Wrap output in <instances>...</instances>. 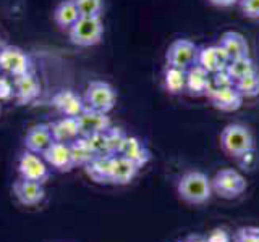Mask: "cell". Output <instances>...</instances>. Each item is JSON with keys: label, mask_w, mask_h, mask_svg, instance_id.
Here are the masks:
<instances>
[{"label": "cell", "mask_w": 259, "mask_h": 242, "mask_svg": "<svg viewBox=\"0 0 259 242\" xmlns=\"http://www.w3.org/2000/svg\"><path fill=\"white\" fill-rule=\"evenodd\" d=\"M221 147L232 158H240L245 153L254 150V136L245 125H227L221 133Z\"/></svg>", "instance_id": "2"}, {"label": "cell", "mask_w": 259, "mask_h": 242, "mask_svg": "<svg viewBox=\"0 0 259 242\" xmlns=\"http://www.w3.org/2000/svg\"><path fill=\"white\" fill-rule=\"evenodd\" d=\"M0 70L10 73L13 78L26 75L31 73V60L20 47L5 45L0 48Z\"/></svg>", "instance_id": "8"}, {"label": "cell", "mask_w": 259, "mask_h": 242, "mask_svg": "<svg viewBox=\"0 0 259 242\" xmlns=\"http://www.w3.org/2000/svg\"><path fill=\"white\" fill-rule=\"evenodd\" d=\"M13 97V84L5 78H0V100H7Z\"/></svg>", "instance_id": "35"}, {"label": "cell", "mask_w": 259, "mask_h": 242, "mask_svg": "<svg viewBox=\"0 0 259 242\" xmlns=\"http://www.w3.org/2000/svg\"><path fill=\"white\" fill-rule=\"evenodd\" d=\"M230 86H235V81L229 76V73H227L225 70L224 71H219V73H214V75L210 76V87H209V91H212V89L230 87Z\"/></svg>", "instance_id": "31"}, {"label": "cell", "mask_w": 259, "mask_h": 242, "mask_svg": "<svg viewBox=\"0 0 259 242\" xmlns=\"http://www.w3.org/2000/svg\"><path fill=\"white\" fill-rule=\"evenodd\" d=\"M241 13L251 20H259V0H240Z\"/></svg>", "instance_id": "32"}, {"label": "cell", "mask_w": 259, "mask_h": 242, "mask_svg": "<svg viewBox=\"0 0 259 242\" xmlns=\"http://www.w3.org/2000/svg\"><path fill=\"white\" fill-rule=\"evenodd\" d=\"M209 100L221 111H237L243 103V95L235 86L224 89H212L207 92Z\"/></svg>", "instance_id": "13"}, {"label": "cell", "mask_w": 259, "mask_h": 242, "mask_svg": "<svg viewBox=\"0 0 259 242\" xmlns=\"http://www.w3.org/2000/svg\"><path fill=\"white\" fill-rule=\"evenodd\" d=\"M40 92L39 81L32 76V73H26V75L15 76L13 79V97L20 105L31 103L36 100V97Z\"/></svg>", "instance_id": "15"}, {"label": "cell", "mask_w": 259, "mask_h": 242, "mask_svg": "<svg viewBox=\"0 0 259 242\" xmlns=\"http://www.w3.org/2000/svg\"><path fill=\"white\" fill-rule=\"evenodd\" d=\"M210 4L215 5V7H233L235 4H238L240 0H209Z\"/></svg>", "instance_id": "36"}, {"label": "cell", "mask_w": 259, "mask_h": 242, "mask_svg": "<svg viewBox=\"0 0 259 242\" xmlns=\"http://www.w3.org/2000/svg\"><path fill=\"white\" fill-rule=\"evenodd\" d=\"M75 4L78 7L79 16H101L102 8H104V0H75Z\"/></svg>", "instance_id": "29"}, {"label": "cell", "mask_w": 259, "mask_h": 242, "mask_svg": "<svg viewBox=\"0 0 259 242\" xmlns=\"http://www.w3.org/2000/svg\"><path fill=\"white\" fill-rule=\"evenodd\" d=\"M89 144H91V147L97 155H110L109 153V145H107V137H105V131L104 133H99V134H93L88 137Z\"/></svg>", "instance_id": "30"}, {"label": "cell", "mask_w": 259, "mask_h": 242, "mask_svg": "<svg viewBox=\"0 0 259 242\" xmlns=\"http://www.w3.org/2000/svg\"><path fill=\"white\" fill-rule=\"evenodd\" d=\"M188 242H194V240H188Z\"/></svg>", "instance_id": "37"}, {"label": "cell", "mask_w": 259, "mask_h": 242, "mask_svg": "<svg viewBox=\"0 0 259 242\" xmlns=\"http://www.w3.org/2000/svg\"><path fill=\"white\" fill-rule=\"evenodd\" d=\"M204 242H230V236L225 229H214L209 232V236L206 237Z\"/></svg>", "instance_id": "34"}, {"label": "cell", "mask_w": 259, "mask_h": 242, "mask_svg": "<svg viewBox=\"0 0 259 242\" xmlns=\"http://www.w3.org/2000/svg\"><path fill=\"white\" fill-rule=\"evenodd\" d=\"M198 45L190 39H177L168 45L165 52V60L168 67H175L180 70H188L198 63Z\"/></svg>", "instance_id": "6"}, {"label": "cell", "mask_w": 259, "mask_h": 242, "mask_svg": "<svg viewBox=\"0 0 259 242\" xmlns=\"http://www.w3.org/2000/svg\"><path fill=\"white\" fill-rule=\"evenodd\" d=\"M51 126L52 137L55 142H65L70 144L79 137V126H78V118L75 116H62L60 119L54 121Z\"/></svg>", "instance_id": "21"}, {"label": "cell", "mask_w": 259, "mask_h": 242, "mask_svg": "<svg viewBox=\"0 0 259 242\" xmlns=\"http://www.w3.org/2000/svg\"><path fill=\"white\" fill-rule=\"evenodd\" d=\"M70 150H71V158H73V165L75 166H86L89 161H91L96 153L91 147V144H89L88 137H83L79 136L76 137L75 141L70 142Z\"/></svg>", "instance_id": "24"}, {"label": "cell", "mask_w": 259, "mask_h": 242, "mask_svg": "<svg viewBox=\"0 0 259 242\" xmlns=\"http://www.w3.org/2000/svg\"><path fill=\"white\" fill-rule=\"evenodd\" d=\"M42 158L46 160V163L49 166L60 173H68L75 168V165H73V158H71L70 144H65V142L54 141L42 152Z\"/></svg>", "instance_id": "10"}, {"label": "cell", "mask_w": 259, "mask_h": 242, "mask_svg": "<svg viewBox=\"0 0 259 242\" xmlns=\"http://www.w3.org/2000/svg\"><path fill=\"white\" fill-rule=\"evenodd\" d=\"M54 142L52 131L49 125H36L28 129L26 136H24V147L29 152H34L42 155V152Z\"/></svg>", "instance_id": "17"}, {"label": "cell", "mask_w": 259, "mask_h": 242, "mask_svg": "<svg viewBox=\"0 0 259 242\" xmlns=\"http://www.w3.org/2000/svg\"><path fill=\"white\" fill-rule=\"evenodd\" d=\"M52 105L62 116H75V118L79 116L86 108L83 97H79L76 92L70 91V89L57 92L52 99Z\"/></svg>", "instance_id": "12"}, {"label": "cell", "mask_w": 259, "mask_h": 242, "mask_svg": "<svg viewBox=\"0 0 259 242\" xmlns=\"http://www.w3.org/2000/svg\"><path fill=\"white\" fill-rule=\"evenodd\" d=\"M105 137H107L109 153L110 155H118L121 145H123L126 139V133L118 126H110L107 131H105Z\"/></svg>", "instance_id": "28"}, {"label": "cell", "mask_w": 259, "mask_h": 242, "mask_svg": "<svg viewBox=\"0 0 259 242\" xmlns=\"http://www.w3.org/2000/svg\"><path fill=\"white\" fill-rule=\"evenodd\" d=\"M256 65L254 62L248 56H241V58H235V60H230L229 65H227L225 71L229 73V76L237 83L238 79L245 78L246 75H249V73L256 71Z\"/></svg>", "instance_id": "26"}, {"label": "cell", "mask_w": 259, "mask_h": 242, "mask_svg": "<svg viewBox=\"0 0 259 242\" xmlns=\"http://www.w3.org/2000/svg\"><path fill=\"white\" fill-rule=\"evenodd\" d=\"M212 192L222 199H237L246 191V179L240 171L233 168H225L217 171L210 179Z\"/></svg>", "instance_id": "5"}, {"label": "cell", "mask_w": 259, "mask_h": 242, "mask_svg": "<svg viewBox=\"0 0 259 242\" xmlns=\"http://www.w3.org/2000/svg\"><path fill=\"white\" fill-rule=\"evenodd\" d=\"M18 173L23 179L46 184L49 176H51V166L46 163L42 155L26 150L18 158Z\"/></svg>", "instance_id": "7"}, {"label": "cell", "mask_w": 259, "mask_h": 242, "mask_svg": "<svg viewBox=\"0 0 259 242\" xmlns=\"http://www.w3.org/2000/svg\"><path fill=\"white\" fill-rule=\"evenodd\" d=\"M235 87L238 89L243 99H253V97L259 95V71H253L246 75L245 78L238 79L235 83Z\"/></svg>", "instance_id": "27"}, {"label": "cell", "mask_w": 259, "mask_h": 242, "mask_svg": "<svg viewBox=\"0 0 259 242\" xmlns=\"http://www.w3.org/2000/svg\"><path fill=\"white\" fill-rule=\"evenodd\" d=\"M113 155H97L84 166L86 174L97 184H110Z\"/></svg>", "instance_id": "22"}, {"label": "cell", "mask_w": 259, "mask_h": 242, "mask_svg": "<svg viewBox=\"0 0 259 242\" xmlns=\"http://www.w3.org/2000/svg\"><path fill=\"white\" fill-rule=\"evenodd\" d=\"M84 105L102 113H109L117 103V91L105 81H91L84 91Z\"/></svg>", "instance_id": "4"}, {"label": "cell", "mask_w": 259, "mask_h": 242, "mask_svg": "<svg viewBox=\"0 0 259 242\" xmlns=\"http://www.w3.org/2000/svg\"><path fill=\"white\" fill-rule=\"evenodd\" d=\"M104 24L101 16H79V20L70 28V40L79 47H91L101 42Z\"/></svg>", "instance_id": "3"}, {"label": "cell", "mask_w": 259, "mask_h": 242, "mask_svg": "<svg viewBox=\"0 0 259 242\" xmlns=\"http://www.w3.org/2000/svg\"><path fill=\"white\" fill-rule=\"evenodd\" d=\"M210 87V73L201 65H193L186 70V91L191 95H206Z\"/></svg>", "instance_id": "20"}, {"label": "cell", "mask_w": 259, "mask_h": 242, "mask_svg": "<svg viewBox=\"0 0 259 242\" xmlns=\"http://www.w3.org/2000/svg\"><path fill=\"white\" fill-rule=\"evenodd\" d=\"M164 86L170 94H180L186 89V71L168 67L164 73Z\"/></svg>", "instance_id": "25"}, {"label": "cell", "mask_w": 259, "mask_h": 242, "mask_svg": "<svg viewBox=\"0 0 259 242\" xmlns=\"http://www.w3.org/2000/svg\"><path fill=\"white\" fill-rule=\"evenodd\" d=\"M76 118H78V126H79V136H83V137L104 133L112 126L109 113H102V111H97L88 107Z\"/></svg>", "instance_id": "9"}, {"label": "cell", "mask_w": 259, "mask_h": 242, "mask_svg": "<svg viewBox=\"0 0 259 242\" xmlns=\"http://www.w3.org/2000/svg\"><path fill=\"white\" fill-rule=\"evenodd\" d=\"M118 155L135 161L140 168L148 165V161L151 160V152L148 147H146V144L140 139V137L128 136V134H126V139H125L123 145H121Z\"/></svg>", "instance_id": "19"}, {"label": "cell", "mask_w": 259, "mask_h": 242, "mask_svg": "<svg viewBox=\"0 0 259 242\" xmlns=\"http://www.w3.org/2000/svg\"><path fill=\"white\" fill-rule=\"evenodd\" d=\"M219 45L224 48V52L229 56V60L241 58L249 55V45L243 34L237 31H227L219 39Z\"/></svg>", "instance_id": "18"}, {"label": "cell", "mask_w": 259, "mask_h": 242, "mask_svg": "<svg viewBox=\"0 0 259 242\" xmlns=\"http://www.w3.org/2000/svg\"><path fill=\"white\" fill-rule=\"evenodd\" d=\"M54 20L62 29H70L79 20V12L75 0H63L57 5L54 12Z\"/></svg>", "instance_id": "23"}, {"label": "cell", "mask_w": 259, "mask_h": 242, "mask_svg": "<svg viewBox=\"0 0 259 242\" xmlns=\"http://www.w3.org/2000/svg\"><path fill=\"white\" fill-rule=\"evenodd\" d=\"M13 196L21 205L34 207L44 200L46 189H44V184L20 177L18 181L13 183Z\"/></svg>", "instance_id": "11"}, {"label": "cell", "mask_w": 259, "mask_h": 242, "mask_svg": "<svg viewBox=\"0 0 259 242\" xmlns=\"http://www.w3.org/2000/svg\"><path fill=\"white\" fill-rule=\"evenodd\" d=\"M140 166L135 161L128 160L121 155H113L112 160V173H110V184L126 186L132 183L140 173Z\"/></svg>", "instance_id": "16"}, {"label": "cell", "mask_w": 259, "mask_h": 242, "mask_svg": "<svg viewBox=\"0 0 259 242\" xmlns=\"http://www.w3.org/2000/svg\"><path fill=\"white\" fill-rule=\"evenodd\" d=\"M237 242H259V228L254 226H246V228H241L237 231V236H235Z\"/></svg>", "instance_id": "33"}, {"label": "cell", "mask_w": 259, "mask_h": 242, "mask_svg": "<svg viewBox=\"0 0 259 242\" xmlns=\"http://www.w3.org/2000/svg\"><path fill=\"white\" fill-rule=\"evenodd\" d=\"M229 56L224 52V48L221 45H207L199 48L198 53V65H201L206 71H209L210 75L219 71H224L229 65Z\"/></svg>", "instance_id": "14"}, {"label": "cell", "mask_w": 259, "mask_h": 242, "mask_svg": "<svg viewBox=\"0 0 259 242\" xmlns=\"http://www.w3.org/2000/svg\"><path fill=\"white\" fill-rule=\"evenodd\" d=\"M177 194L183 202L191 205H202L212 197V183L202 171L185 173L177 184Z\"/></svg>", "instance_id": "1"}]
</instances>
